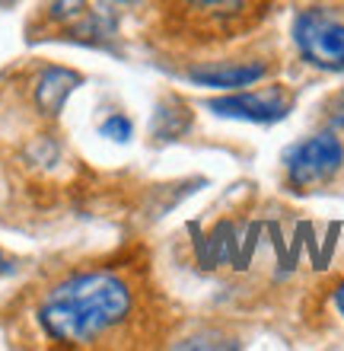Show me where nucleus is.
<instances>
[{
    "mask_svg": "<svg viewBox=\"0 0 344 351\" xmlns=\"http://www.w3.org/2000/svg\"><path fill=\"white\" fill-rule=\"evenodd\" d=\"M45 339L70 348H118L144 339L147 294L118 268H83L48 287L36 310Z\"/></svg>",
    "mask_w": 344,
    "mask_h": 351,
    "instance_id": "f257e3e1",
    "label": "nucleus"
},
{
    "mask_svg": "<svg viewBox=\"0 0 344 351\" xmlns=\"http://www.w3.org/2000/svg\"><path fill=\"white\" fill-rule=\"evenodd\" d=\"M77 77L70 74V71H61V67H48L45 74H42V80H38V106L45 112H57L61 106H64V99L70 96V90H74Z\"/></svg>",
    "mask_w": 344,
    "mask_h": 351,
    "instance_id": "0eeeda50",
    "label": "nucleus"
},
{
    "mask_svg": "<svg viewBox=\"0 0 344 351\" xmlns=\"http://www.w3.org/2000/svg\"><path fill=\"white\" fill-rule=\"evenodd\" d=\"M328 125L335 131H344V90L341 93H335L332 99H328Z\"/></svg>",
    "mask_w": 344,
    "mask_h": 351,
    "instance_id": "6e6552de",
    "label": "nucleus"
},
{
    "mask_svg": "<svg viewBox=\"0 0 344 351\" xmlns=\"http://www.w3.org/2000/svg\"><path fill=\"white\" fill-rule=\"evenodd\" d=\"M150 0H112V7L118 10H137V7H147Z\"/></svg>",
    "mask_w": 344,
    "mask_h": 351,
    "instance_id": "1a4fd4ad",
    "label": "nucleus"
},
{
    "mask_svg": "<svg viewBox=\"0 0 344 351\" xmlns=\"http://www.w3.org/2000/svg\"><path fill=\"white\" fill-rule=\"evenodd\" d=\"M293 42L303 61L322 71H344V0H326L300 10Z\"/></svg>",
    "mask_w": 344,
    "mask_h": 351,
    "instance_id": "7ed1b4c3",
    "label": "nucleus"
},
{
    "mask_svg": "<svg viewBox=\"0 0 344 351\" xmlns=\"http://www.w3.org/2000/svg\"><path fill=\"white\" fill-rule=\"evenodd\" d=\"M332 297H335V306H338V313L344 316V281H338L335 291H332Z\"/></svg>",
    "mask_w": 344,
    "mask_h": 351,
    "instance_id": "9d476101",
    "label": "nucleus"
},
{
    "mask_svg": "<svg viewBox=\"0 0 344 351\" xmlns=\"http://www.w3.org/2000/svg\"><path fill=\"white\" fill-rule=\"evenodd\" d=\"M293 90L284 84H268L259 90L230 93L224 99H214L211 109L226 119H246V121H278L293 109Z\"/></svg>",
    "mask_w": 344,
    "mask_h": 351,
    "instance_id": "39448f33",
    "label": "nucleus"
},
{
    "mask_svg": "<svg viewBox=\"0 0 344 351\" xmlns=\"http://www.w3.org/2000/svg\"><path fill=\"white\" fill-rule=\"evenodd\" d=\"M344 169V141L338 131H322L313 138L300 141L284 157L287 185L297 192H316L335 182V176Z\"/></svg>",
    "mask_w": 344,
    "mask_h": 351,
    "instance_id": "20e7f679",
    "label": "nucleus"
},
{
    "mask_svg": "<svg viewBox=\"0 0 344 351\" xmlns=\"http://www.w3.org/2000/svg\"><path fill=\"white\" fill-rule=\"evenodd\" d=\"M271 74V61L265 58H220V61H201L188 71V80L217 90H239L265 80Z\"/></svg>",
    "mask_w": 344,
    "mask_h": 351,
    "instance_id": "423d86ee",
    "label": "nucleus"
},
{
    "mask_svg": "<svg viewBox=\"0 0 344 351\" xmlns=\"http://www.w3.org/2000/svg\"><path fill=\"white\" fill-rule=\"evenodd\" d=\"M274 0H150L153 32L172 48H220L268 19Z\"/></svg>",
    "mask_w": 344,
    "mask_h": 351,
    "instance_id": "f03ea898",
    "label": "nucleus"
},
{
    "mask_svg": "<svg viewBox=\"0 0 344 351\" xmlns=\"http://www.w3.org/2000/svg\"><path fill=\"white\" fill-rule=\"evenodd\" d=\"M10 268H13V265H10V259H7V256H3V252H0V275H7Z\"/></svg>",
    "mask_w": 344,
    "mask_h": 351,
    "instance_id": "9b49d317",
    "label": "nucleus"
}]
</instances>
